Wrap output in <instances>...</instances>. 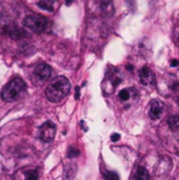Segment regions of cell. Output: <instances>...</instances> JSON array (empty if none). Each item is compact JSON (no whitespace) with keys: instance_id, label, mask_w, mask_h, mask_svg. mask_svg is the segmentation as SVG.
<instances>
[{"instance_id":"obj_1","label":"cell","mask_w":179,"mask_h":180,"mask_svg":"<svg viewBox=\"0 0 179 180\" xmlns=\"http://www.w3.org/2000/svg\"><path fill=\"white\" fill-rule=\"evenodd\" d=\"M71 82L64 76L54 78L45 89V97L51 102H59L69 94Z\"/></svg>"},{"instance_id":"obj_2","label":"cell","mask_w":179,"mask_h":180,"mask_svg":"<svg viewBox=\"0 0 179 180\" xmlns=\"http://www.w3.org/2000/svg\"><path fill=\"white\" fill-rule=\"evenodd\" d=\"M26 89V84L20 77H15L4 86L1 92V98L6 102H13L21 97Z\"/></svg>"},{"instance_id":"obj_3","label":"cell","mask_w":179,"mask_h":180,"mask_svg":"<svg viewBox=\"0 0 179 180\" xmlns=\"http://www.w3.org/2000/svg\"><path fill=\"white\" fill-rule=\"evenodd\" d=\"M23 25L35 33H42L47 26V20L38 15H29L23 19Z\"/></svg>"},{"instance_id":"obj_4","label":"cell","mask_w":179,"mask_h":180,"mask_svg":"<svg viewBox=\"0 0 179 180\" xmlns=\"http://www.w3.org/2000/svg\"><path fill=\"white\" fill-rule=\"evenodd\" d=\"M56 125L52 121L44 122L39 128V137L43 142H51L55 138Z\"/></svg>"},{"instance_id":"obj_5","label":"cell","mask_w":179,"mask_h":180,"mask_svg":"<svg viewBox=\"0 0 179 180\" xmlns=\"http://www.w3.org/2000/svg\"><path fill=\"white\" fill-rule=\"evenodd\" d=\"M34 75L40 81H47L52 75V67L47 63H40L34 69Z\"/></svg>"},{"instance_id":"obj_6","label":"cell","mask_w":179,"mask_h":180,"mask_svg":"<svg viewBox=\"0 0 179 180\" xmlns=\"http://www.w3.org/2000/svg\"><path fill=\"white\" fill-rule=\"evenodd\" d=\"M163 113V104L158 100H153L150 105L149 116L152 120H158L161 118Z\"/></svg>"},{"instance_id":"obj_7","label":"cell","mask_w":179,"mask_h":180,"mask_svg":"<svg viewBox=\"0 0 179 180\" xmlns=\"http://www.w3.org/2000/svg\"><path fill=\"white\" fill-rule=\"evenodd\" d=\"M4 32L12 39H15V40H18V39H21L26 36L25 31L23 28H18L16 25H6V28H4Z\"/></svg>"},{"instance_id":"obj_8","label":"cell","mask_w":179,"mask_h":180,"mask_svg":"<svg viewBox=\"0 0 179 180\" xmlns=\"http://www.w3.org/2000/svg\"><path fill=\"white\" fill-rule=\"evenodd\" d=\"M139 78L143 85H149L155 81V76L154 73L152 72L151 69L148 67H143L139 72Z\"/></svg>"},{"instance_id":"obj_9","label":"cell","mask_w":179,"mask_h":180,"mask_svg":"<svg viewBox=\"0 0 179 180\" xmlns=\"http://www.w3.org/2000/svg\"><path fill=\"white\" fill-rule=\"evenodd\" d=\"M77 172V167L75 163H68L64 166L63 179L64 180H73L75 178V175Z\"/></svg>"},{"instance_id":"obj_10","label":"cell","mask_w":179,"mask_h":180,"mask_svg":"<svg viewBox=\"0 0 179 180\" xmlns=\"http://www.w3.org/2000/svg\"><path fill=\"white\" fill-rule=\"evenodd\" d=\"M100 8H101V12L105 15H112L113 14V3L111 0H102L101 4H100Z\"/></svg>"},{"instance_id":"obj_11","label":"cell","mask_w":179,"mask_h":180,"mask_svg":"<svg viewBox=\"0 0 179 180\" xmlns=\"http://www.w3.org/2000/svg\"><path fill=\"white\" fill-rule=\"evenodd\" d=\"M149 178H150L149 172H148L144 167L140 166V167H138V170L136 171L135 176H134L133 180H149Z\"/></svg>"},{"instance_id":"obj_12","label":"cell","mask_w":179,"mask_h":180,"mask_svg":"<svg viewBox=\"0 0 179 180\" xmlns=\"http://www.w3.org/2000/svg\"><path fill=\"white\" fill-rule=\"evenodd\" d=\"M53 4H54V0H40V1L37 3V6L40 8L45 10V11H49V12L54 11Z\"/></svg>"},{"instance_id":"obj_13","label":"cell","mask_w":179,"mask_h":180,"mask_svg":"<svg viewBox=\"0 0 179 180\" xmlns=\"http://www.w3.org/2000/svg\"><path fill=\"white\" fill-rule=\"evenodd\" d=\"M168 124L173 132L179 131V116H171L168 119Z\"/></svg>"},{"instance_id":"obj_14","label":"cell","mask_w":179,"mask_h":180,"mask_svg":"<svg viewBox=\"0 0 179 180\" xmlns=\"http://www.w3.org/2000/svg\"><path fill=\"white\" fill-rule=\"evenodd\" d=\"M25 176V180H38V170L34 169V170H30L24 174Z\"/></svg>"},{"instance_id":"obj_15","label":"cell","mask_w":179,"mask_h":180,"mask_svg":"<svg viewBox=\"0 0 179 180\" xmlns=\"http://www.w3.org/2000/svg\"><path fill=\"white\" fill-rule=\"evenodd\" d=\"M103 176H104L105 180H119L118 174L115 172H110V171H109V172H105Z\"/></svg>"},{"instance_id":"obj_16","label":"cell","mask_w":179,"mask_h":180,"mask_svg":"<svg viewBox=\"0 0 179 180\" xmlns=\"http://www.w3.org/2000/svg\"><path fill=\"white\" fill-rule=\"evenodd\" d=\"M119 98L122 101H127L130 99V91L127 89H123L119 92Z\"/></svg>"},{"instance_id":"obj_17","label":"cell","mask_w":179,"mask_h":180,"mask_svg":"<svg viewBox=\"0 0 179 180\" xmlns=\"http://www.w3.org/2000/svg\"><path fill=\"white\" fill-rule=\"evenodd\" d=\"M77 155H79V151L74 147H70L69 150H68V157L73 158V157H76Z\"/></svg>"},{"instance_id":"obj_18","label":"cell","mask_w":179,"mask_h":180,"mask_svg":"<svg viewBox=\"0 0 179 180\" xmlns=\"http://www.w3.org/2000/svg\"><path fill=\"white\" fill-rule=\"evenodd\" d=\"M119 139H120V135H119V134H117V133H114L113 135L111 136V140H112L113 142L118 141Z\"/></svg>"},{"instance_id":"obj_19","label":"cell","mask_w":179,"mask_h":180,"mask_svg":"<svg viewBox=\"0 0 179 180\" xmlns=\"http://www.w3.org/2000/svg\"><path fill=\"white\" fill-rule=\"evenodd\" d=\"M80 98V88L76 86V94H75V99H79Z\"/></svg>"},{"instance_id":"obj_20","label":"cell","mask_w":179,"mask_h":180,"mask_svg":"<svg viewBox=\"0 0 179 180\" xmlns=\"http://www.w3.org/2000/svg\"><path fill=\"white\" fill-rule=\"evenodd\" d=\"M125 1H127V3L131 8H134V6H135V0H125Z\"/></svg>"},{"instance_id":"obj_21","label":"cell","mask_w":179,"mask_h":180,"mask_svg":"<svg viewBox=\"0 0 179 180\" xmlns=\"http://www.w3.org/2000/svg\"><path fill=\"white\" fill-rule=\"evenodd\" d=\"M171 65L172 67H177V65H179V60H176V59L172 60L171 61Z\"/></svg>"},{"instance_id":"obj_22","label":"cell","mask_w":179,"mask_h":180,"mask_svg":"<svg viewBox=\"0 0 179 180\" xmlns=\"http://www.w3.org/2000/svg\"><path fill=\"white\" fill-rule=\"evenodd\" d=\"M72 3H73V0H65V4H66L68 6H71Z\"/></svg>"},{"instance_id":"obj_23","label":"cell","mask_w":179,"mask_h":180,"mask_svg":"<svg viewBox=\"0 0 179 180\" xmlns=\"http://www.w3.org/2000/svg\"><path fill=\"white\" fill-rule=\"evenodd\" d=\"M127 69H129V71H131V72H132V71H133V65H131V64H127Z\"/></svg>"},{"instance_id":"obj_24","label":"cell","mask_w":179,"mask_h":180,"mask_svg":"<svg viewBox=\"0 0 179 180\" xmlns=\"http://www.w3.org/2000/svg\"><path fill=\"white\" fill-rule=\"evenodd\" d=\"M178 103H179V99H178Z\"/></svg>"}]
</instances>
